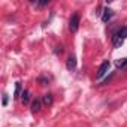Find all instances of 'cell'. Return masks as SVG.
I'll list each match as a JSON object with an SVG mask.
<instances>
[{"label": "cell", "mask_w": 127, "mask_h": 127, "mask_svg": "<svg viewBox=\"0 0 127 127\" xmlns=\"http://www.w3.org/2000/svg\"><path fill=\"white\" fill-rule=\"evenodd\" d=\"M69 29H70L72 33L78 32V29H79V14H73L70 17V20H69Z\"/></svg>", "instance_id": "6da1fadb"}, {"label": "cell", "mask_w": 127, "mask_h": 127, "mask_svg": "<svg viewBox=\"0 0 127 127\" xmlns=\"http://www.w3.org/2000/svg\"><path fill=\"white\" fill-rule=\"evenodd\" d=\"M20 93H21V84L20 82H17V85H15V99H18L20 97Z\"/></svg>", "instance_id": "8fae6325"}, {"label": "cell", "mask_w": 127, "mask_h": 127, "mask_svg": "<svg viewBox=\"0 0 127 127\" xmlns=\"http://www.w3.org/2000/svg\"><path fill=\"white\" fill-rule=\"evenodd\" d=\"M115 34H117L118 37H121L123 40H124V39H127V27H123V29H121V30H118Z\"/></svg>", "instance_id": "ba28073f"}, {"label": "cell", "mask_w": 127, "mask_h": 127, "mask_svg": "<svg viewBox=\"0 0 127 127\" xmlns=\"http://www.w3.org/2000/svg\"><path fill=\"white\" fill-rule=\"evenodd\" d=\"M52 102H54L52 94H49V93H48V94H45V96H43V103H45V105H48V106H49V105H52Z\"/></svg>", "instance_id": "9c48e42d"}, {"label": "cell", "mask_w": 127, "mask_h": 127, "mask_svg": "<svg viewBox=\"0 0 127 127\" xmlns=\"http://www.w3.org/2000/svg\"><path fill=\"white\" fill-rule=\"evenodd\" d=\"M112 15H114V11L109 9V8H105V9H103V15H102V21H103V23H108V21L112 18Z\"/></svg>", "instance_id": "277c9868"}, {"label": "cell", "mask_w": 127, "mask_h": 127, "mask_svg": "<svg viewBox=\"0 0 127 127\" xmlns=\"http://www.w3.org/2000/svg\"><path fill=\"white\" fill-rule=\"evenodd\" d=\"M121 43H123V39H121V37H118L117 34H114V46H115V48H120V46H121Z\"/></svg>", "instance_id": "30bf717a"}, {"label": "cell", "mask_w": 127, "mask_h": 127, "mask_svg": "<svg viewBox=\"0 0 127 127\" xmlns=\"http://www.w3.org/2000/svg\"><path fill=\"white\" fill-rule=\"evenodd\" d=\"M66 66H67V69H69L70 72L76 69V57H75V55H70V57L67 58V63H66Z\"/></svg>", "instance_id": "3957f363"}, {"label": "cell", "mask_w": 127, "mask_h": 127, "mask_svg": "<svg viewBox=\"0 0 127 127\" xmlns=\"http://www.w3.org/2000/svg\"><path fill=\"white\" fill-rule=\"evenodd\" d=\"M39 111H40V100H39V99H34V100L32 102V112L36 114V112H39Z\"/></svg>", "instance_id": "5b68a950"}, {"label": "cell", "mask_w": 127, "mask_h": 127, "mask_svg": "<svg viewBox=\"0 0 127 127\" xmlns=\"http://www.w3.org/2000/svg\"><path fill=\"white\" fill-rule=\"evenodd\" d=\"M48 3H49V0H45V2H37V5H39V6H46Z\"/></svg>", "instance_id": "7c38bea8"}, {"label": "cell", "mask_w": 127, "mask_h": 127, "mask_svg": "<svg viewBox=\"0 0 127 127\" xmlns=\"http://www.w3.org/2000/svg\"><path fill=\"white\" fill-rule=\"evenodd\" d=\"M8 105V94H3V106Z\"/></svg>", "instance_id": "5bb4252c"}, {"label": "cell", "mask_w": 127, "mask_h": 127, "mask_svg": "<svg viewBox=\"0 0 127 127\" xmlns=\"http://www.w3.org/2000/svg\"><path fill=\"white\" fill-rule=\"evenodd\" d=\"M63 52V46L60 45V46H57V49H55V54H61Z\"/></svg>", "instance_id": "4fadbf2b"}, {"label": "cell", "mask_w": 127, "mask_h": 127, "mask_svg": "<svg viewBox=\"0 0 127 127\" xmlns=\"http://www.w3.org/2000/svg\"><path fill=\"white\" fill-rule=\"evenodd\" d=\"M21 100H23V103H24V105H27V103H29V100H30V93H29L27 90H24V91L21 93Z\"/></svg>", "instance_id": "52a82bcc"}, {"label": "cell", "mask_w": 127, "mask_h": 127, "mask_svg": "<svg viewBox=\"0 0 127 127\" xmlns=\"http://www.w3.org/2000/svg\"><path fill=\"white\" fill-rule=\"evenodd\" d=\"M115 66H117V67H120V69H124V70H127V58L117 60V61H115Z\"/></svg>", "instance_id": "8992f818"}, {"label": "cell", "mask_w": 127, "mask_h": 127, "mask_svg": "<svg viewBox=\"0 0 127 127\" xmlns=\"http://www.w3.org/2000/svg\"><path fill=\"white\" fill-rule=\"evenodd\" d=\"M109 66H111V64H109V61H103L102 64H100V67H99V72H97L96 78H97V79H100L103 75H106V72L109 70Z\"/></svg>", "instance_id": "7a4b0ae2"}]
</instances>
